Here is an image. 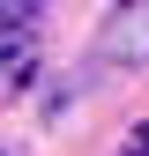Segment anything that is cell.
Instances as JSON below:
<instances>
[{"mask_svg": "<svg viewBox=\"0 0 149 156\" xmlns=\"http://www.w3.org/2000/svg\"><path fill=\"white\" fill-rule=\"evenodd\" d=\"M37 82V37L0 23V89H30Z\"/></svg>", "mask_w": 149, "mask_h": 156, "instance_id": "2", "label": "cell"}, {"mask_svg": "<svg viewBox=\"0 0 149 156\" xmlns=\"http://www.w3.org/2000/svg\"><path fill=\"white\" fill-rule=\"evenodd\" d=\"M97 60H112V67H119V60L142 67L149 60V0H127V8L97 30Z\"/></svg>", "mask_w": 149, "mask_h": 156, "instance_id": "1", "label": "cell"}, {"mask_svg": "<svg viewBox=\"0 0 149 156\" xmlns=\"http://www.w3.org/2000/svg\"><path fill=\"white\" fill-rule=\"evenodd\" d=\"M127 156H149V134H142V141H134V149H127Z\"/></svg>", "mask_w": 149, "mask_h": 156, "instance_id": "3", "label": "cell"}]
</instances>
